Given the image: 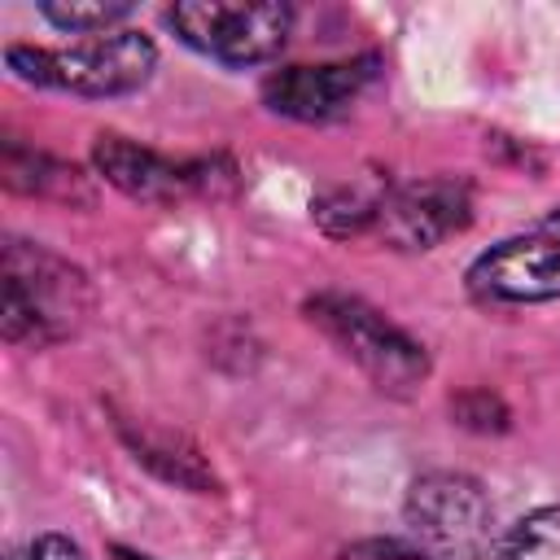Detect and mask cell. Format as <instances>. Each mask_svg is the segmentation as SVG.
Segmentation results:
<instances>
[{
  "instance_id": "cell-1",
  "label": "cell",
  "mask_w": 560,
  "mask_h": 560,
  "mask_svg": "<svg viewBox=\"0 0 560 560\" xmlns=\"http://www.w3.org/2000/svg\"><path fill=\"white\" fill-rule=\"evenodd\" d=\"M0 332L9 346L44 350L52 341L74 337L92 306V280L70 258L52 254L39 241L9 236L4 241V280H0Z\"/></svg>"
},
{
  "instance_id": "cell-2",
  "label": "cell",
  "mask_w": 560,
  "mask_h": 560,
  "mask_svg": "<svg viewBox=\"0 0 560 560\" xmlns=\"http://www.w3.org/2000/svg\"><path fill=\"white\" fill-rule=\"evenodd\" d=\"M4 61L22 83L101 101V96H127V92L144 88L158 66V48L140 31H109V35L74 39L66 48L9 44Z\"/></svg>"
},
{
  "instance_id": "cell-3",
  "label": "cell",
  "mask_w": 560,
  "mask_h": 560,
  "mask_svg": "<svg viewBox=\"0 0 560 560\" xmlns=\"http://www.w3.org/2000/svg\"><path fill=\"white\" fill-rule=\"evenodd\" d=\"M302 311L381 394L407 398L429 381V350L394 319H385L372 302L350 293H315Z\"/></svg>"
},
{
  "instance_id": "cell-4",
  "label": "cell",
  "mask_w": 560,
  "mask_h": 560,
  "mask_svg": "<svg viewBox=\"0 0 560 560\" xmlns=\"http://www.w3.org/2000/svg\"><path fill=\"white\" fill-rule=\"evenodd\" d=\"M92 166L105 184H114L122 197L144 206H171L179 197H219L236 188V166L228 158H192L171 162L118 131H101L92 140Z\"/></svg>"
},
{
  "instance_id": "cell-5",
  "label": "cell",
  "mask_w": 560,
  "mask_h": 560,
  "mask_svg": "<svg viewBox=\"0 0 560 560\" xmlns=\"http://www.w3.org/2000/svg\"><path fill=\"white\" fill-rule=\"evenodd\" d=\"M175 35L219 66H262L280 57L293 31V4H241V0H197L166 13Z\"/></svg>"
},
{
  "instance_id": "cell-6",
  "label": "cell",
  "mask_w": 560,
  "mask_h": 560,
  "mask_svg": "<svg viewBox=\"0 0 560 560\" xmlns=\"http://www.w3.org/2000/svg\"><path fill=\"white\" fill-rule=\"evenodd\" d=\"M402 516L424 551L472 560L490 547L494 503L486 486L468 472H424L411 481Z\"/></svg>"
},
{
  "instance_id": "cell-7",
  "label": "cell",
  "mask_w": 560,
  "mask_h": 560,
  "mask_svg": "<svg viewBox=\"0 0 560 560\" xmlns=\"http://www.w3.org/2000/svg\"><path fill=\"white\" fill-rule=\"evenodd\" d=\"M468 289L481 302H551L560 298V210L534 228L490 245L468 267Z\"/></svg>"
},
{
  "instance_id": "cell-8",
  "label": "cell",
  "mask_w": 560,
  "mask_h": 560,
  "mask_svg": "<svg viewBox=\"0 0 560 560\" xmlns=\"http://www.w3.org/2000/svg\"><path fill=\"white\" fill-rule=\"evenodd\" d=\"M468 223H472V184L459 175H429V179L394 184L372 232L389 249L416 254L442 245Z\"/></svg>"
},
{
  "instance_id": "cell-9",
  "label": "cell",
  "mask_w": 560,
  "mask_h": 560,
  "mask_svg": "<svg viewBox=\"0 0 560 560\" xmlns=\"http://www.w3.org/2000/svg\"><path fill=\"white\" fill-rule=\"evenodd\" d=\"M376 57H346L324 66H284L262 79V105L280 118L298 122H328L346 114L376 79Z\"/></svg>"
},
{
  "instance_id": "cell-10",
  "label": "cell",
  "mask_w": 560,
  "mask_h": 560,
  "mask_svg": "<svg viewBox=\"0 0 560 560\" xmlns=\"http://www.w3.org/2000/svg\"><path fill=\"white\" fill-rule=\"evenodd\" d=\"M4 184L13 192H26V197H52V201H70V206H92V179L61 162V158H48L39 149H26L18 140L4 144Z\"/></svg>"
},
{
  "instance_id": "cell-11",
  "label": "cell",
  "mask_w": 560,
  "mask_h": 560,
  "mask_svg": "<svg viewBox=\"0 0 560 560\" xmlns=\"http://www.w3.org/2000/svg\"><path fill=\"white\" fill-rule=\"evenodd\" d=\"M394 179L385 171H363V175H350L346 184H332L315 197V223L328 232V236H363L376 228L381 219V206L389 197Z\"/></svg>"
},
{
  "instance_id": "cell-12",
  "label": "cell",
  "mask_w": 560,
  "mask_h": 560,
  "mask_svg": "<svg viewBox=\"0 0 560 560\" xmlns=\"http://www.w3.org/2000/svg\"><path fill=\"white\" fill-rule=\"evenodd\" d=\"M118 429H122L127 446L136 451V459L149 464L153 472H162L166 481L188 486V490H201V494H206V490H219V481H214V472L206 468V459L197 455V446L184 442L179 433H166V429H136L131 420H118Z\"/></svg>"
},
{
  "instance_id": "cell-13",
  "label": "cell",
  "mask_w": 560,
  "mask_h": 560,
  "mask_svg": "<svg viewBox=\"0 0 560 560\" xmlns=\"http://www.w3.org/2000/svg\"><path fill=\"white\" fill-rule=\"evenodd\" d=\"M490 560H560V503L516 521Z\"/></svg>"
},
{
  "instance_id": "cell-14",
  "label": "cell",
  "mask_w": 560,
  "mask_h": 560,
  "mask_svg": "<svg viewBox=\"0 0 560 560\" xmlns=\"http://www.w3.org/2000/svg\"><path fill=\"white\" fill-rule=\"evenodd\" d=\"M39 13L57 26V31H70V35H109L118 22L131 18V4L127 0H70V4H39Z\"/></svg>"
},
{
  "instance_id": "cell-15",
  "label": "cell",
  "mask_w": 560,
  "mask_h": 560,
  "mask_svg": "<svg viewBox=\"0 0 560 560\" xmlns=\"http://www.w3.org/2000/svg\"><path fill=\"white\" fill-rule=\"evenodd\" d=\"M451 416L472 433H503L508 429V407L490 389H464L459 398H451Z\"/></svg>"
},
{
  "instance_id": "cell-16",
  "label": "cell",
  "mask_w": 560,
  "mask_h": 560,
  "mask_svg": "<svg viewBox=\"0 0 560 560\" xmlns=\"http://www.w3.org/2000/svg\"><path fill=\"white\" fill-rule=\"evenodd\" d=\"M337 560H433L420 542H402V538H363L337 551Z\"/></svg>"
},
{
  "instance_id": "cell-17",
  "label": "cell",
  "mask_w": 560,
  "mask_h": 560,
  "mask_svg": "<svg viewBox=\"0 0 560 560\" xmlns=\"http://www.w3.org/2000/svg\"><path fill=\"white\" fill-rule=\"evenodd\" d=\"M9 560H88L83 547L66 534H35L26 538L18 551H9Z\"/></svg>"
}]
</instances>
